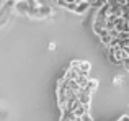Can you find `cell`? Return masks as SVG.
Listing matches in <instances>:
<instances>
[{"mask_svg": "<svg viewBox=\"0 0 129 121\" xmlns=\"http://www.w3.org/2000/svg\"><path fill=\"white\" fill-rule=\"evenodd\" d=\"M90 69H91V64L88 62V60H80V69H79L80 74H85V75H88Z\"/></svg>", "mask_w": 129, "mask_h": 121, "instance_id": "cell-10", "label": "cell"}, {"mask_svg": "<svg viewBox=\"0 0 129 121\" xmlns=\"http://www.w3.org/2000/svg\"><path fill=\"white\" fill-rule=\"evenodd\" d=\"M67 10H70V12L75 13V10H77V3H69V5H67Z\"/></svg>", "mask_w": 129, "mask_h": 121, "instance_id": "cell-13", "label": "cell"}, {"mask_svg": "<svg viewBox=\"0 0 129 121\" xmlns=\"http://www.w3.org/2000/svg\"><path fill=\"white\" fill-rule=\"evenodd\" d=\"M90 3L88 2H82V3H77V10H75V13L77 15H83V13H87V10L90 8Z\"/></svg>", "mask_w": 129, "mask_h": 121, "instance_id": "cell-9", "label": "cell"}, {"mask_svg": "<svg viewBox=\"0 0 129 121\" xmlns=\"http://www.w3.org/2000/svg\"><path fill=\"white\" fill-rule=\"evenodd\" d=\"M74 115H75V118H79V119H82L83 116L87 115V113H90V105H79L75 110H74Z\"/></svg>", "mask_w": 129, "mask_h": 121, "instance_id": "cell-3", "label": "cell"}, {"mask_svg": "<svg viewBox=\"0 0 129 121\" xmlns=\"http://www.w3.org/2000/svg\"><path fill=\"white\" fill-rule=\"evenodd\" d=\"M116 29L119 33L121 31H129L127 29V21L123 18V16H121V18H116Z\"/></svg>", "mask_w": 129, "mask_h": 121, "instance_id": "cell-8", "label": "cell"}, {"mask_svg": "<svg viewBox=\"0 0 129 121\" xmlns=\"http://www.w3.org/2000/svg\"><path fill=\"white\" fill-rule=\"evenodd\" d=\"M90 100H91L90 93H85V92H82V90L79 92V102H80V105H90Z\"/></svg>", "mask_w": 129, "mask_h": 121, "instance_id": "cell-7", "label": "cell"}, {"mask_svg": "<svg viewBox=\"0 0 129 121\" xmlns=\"http://www.w3.org/2000/svg\"><path fill=\"white\" fill-rule=\"evenodd\" d=\"M118 121H129V115H123V116H121V118L118 119Z\"/></svg>", "mask_w": 129, "mask_h": 121, "instance_id": "cell-16", "label": "cell"}, {"mask_svg": "<svg viewBox=\"0 0 129 121\" xmlns=\"http://www.w3.org/2000/svg\"><path fill=\"white\" fill-rule=\"evenodd\" d=\"M123 67H124V69H126L127 72H129V57H127V59H124V62H123Z\"/></svg>", "mask_w": 129, "mask_h": 121, "instance_id": "cell-14", "label": "cell"}, {"mask_svg": "<svg viewBox=\"0 0 129 121\" xmlns=\"http://www.w3.org/2000/svg\"><path fill=\"white\" fill-rule=\"evenodd\" d=\"M39 7H49V8H56V0H36Z\"/></svg>", "mask_w": 129, "mask_h": 121, "instance_id": "cell-11", "label": "cell"}, {"mask_svg": "<svg viewBox=\"0 0 129 121\" xmlns=\"http://www.w3.org/2000/svg\"><path fill=\"white\" fill-rule=\"evenodd\" d=\"M20 2H28V0H20Z\"/></svg>", "mask_w": 129, "mask_h": 121, "instance_id": "cell-20", "label": "cell"}, {"mask_svg": "<svg viewBox=\"0 0 129 121\" xmlns=\"http://www.w3.org/2000/svg\"><path fill=\"white\" fill-rule=\"evenodd\" d=\"M127 29H129V21H127Z\"/></svg>", "mask_w": 129, "mask_h": 121, "instance_id": "cell-21", "label": "cell"}, {"mask_svg": "<svg viewBox=\"0 0 129 121\" xmlns=\"http://www.w3.org/2000/svg\"><path fill=\"white\" fill-rule=\"evenodd\" d=\"M64 2H66L67 5H69V3H77V0H64Z\"/></svg>", "mask_w": 129, "mask_h": 121, "instance_id": "cell-18", "label": "cell"}, {"mask_svg": "<svg viewBox=\"0 0 129 121\" xmlns=\"http://www.w3.org/2000/svg\"><path fill=\"white\" fill-rule=\"evenodd\" d=\"M113 82H114V85H123V83H124V80H123V77H114V80H113Z\"/></svg>", "mask_w": 129, "mask_h": 121, "instance_id": "cell-12", "label": "cell"}, {"mask_svg": "<svg viewBox=\"0 0 129 121\" xmlns=\"http://www.w3.org/2000/svg\"><path fill=\"white\" fill-rule=\"evenodd\" d=\"M79 118H75V115H74L72 111H69V110H66V111L60 113V119L59 121H77Z\"/></svg>", "mask_w": 129, "mask_h": 121, "instance_id": "cell-6", "label": "cell"}, {"mask_svg": "<svg viewBox=\"0 0 129 121\" xmlns=\"http://www.w3.org/2000/svg\"><path fill=\"white\" fill-rule=\"evenodd\" d=\"M96 85H98V82H96V80H91V79H90V80L87 82V85L82 88V92L90 93V95H91V93H93L95 90H96Z\"/></svg>", "mask_w": 129, "mask_h": 121, "instance_id": "cell-5", "label": "cell"}, {"mask_svg": "<svg viewBox=\"0 0 129 121\" xmlns=\"http://www.w3.org/2000/svg\"><path fill=\"white\" fill-rule=\"evenodd\" d=\"M15 5H16V0H5V2L0 5V26H3L13 16Z\"/></svg>", "mask_w": 129, "mask_h": 121, "instance_id": "cell-1", "label": "cell"}, {"mask_svg": "<svg viewBox=\"0 0 129 121\" xmlns=\"http://www.w3.org/2000/svg\"><path fill=\"white\" fill-rule=\"evenodd\" d=\"M82 121H93V119H91L90 113H87V115H85V116H83V118H82Z\"/></svg>", "mask_w": 129, "mask_h": 121, "instance_id": "cell-15", "label": "cell"}, {"mask_svg": "<svg viewBox=\"0 0 129 121\" xmlns=\"http://www.w3.org/2000/svg\"><path fill=\"white\" fill-rule=\"evenodd\" d=\"M124 52H126V54H127V57H129V44L126 46V48H124Z\"/></svg>", "mask_w": 129, "mask_h": 121, "instance_id": "cell-19", "label": "cell"}, {"mask_svg": "<svg viewBox=\"0 0 129 121\" xmlns=\"http://www.w3.org/2000/svg\"><path fill=\"white\" fill-rule=\"evenodd\" d=\"M98 38H100L101 46H105V48H110V43H111V39H113V38H111V35H110V31H108V29H105V31L101 33Z\"/></svg>", "mask_w": 129, "mask_h": 121, "instance_id": "cell-4", "label": "cell"}, {"mask_svg": "<svg viewBox=\"0 0 129 121\" xmlns=\"http://www.w3.org/2000/svg\"><path fill=\"white\" fill-rule=\"evenodd\" d=\"M77 121H82V119H77Z\"/></svg>", "mask_w": 129, "mask_h": 121, "instance_id": "cell-22", "label": "cell"}, {"mask_svg": "<svg viewBox=\"0 0 129 121\" xmlns=\"http://www.w3.org/2000/svg\"><path fill=\"white\" fill-rule=\"evenodd\" d=\"M29 3L28 2H20V0H16V5H15V13L20 16H28L29 13Z\"/></svg>", "mask_w": 129, "mask_h": 121, "instance_id": "cell-2", "label": "cell"}, {"mask_svg": "<svg viewBox=\"0 0 129 121\" xmlns=\"http://www.w3.org/2000/svg\"><path fill=\"white\" fill-rule=\"evenodd\" d=\"M49 49H51V51H54V49H56V44H54V43H49Z\"/></svg>", "mask_w": 129, "mask_h": 121, "instance_id": "cell-17", "label": "cell"}]
</instances>
